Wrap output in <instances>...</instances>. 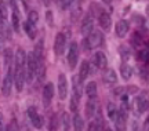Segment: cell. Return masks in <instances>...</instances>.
Instances as JSON below:
<instances>
[{"mask_svg":"<svg viewBox=\"0 0 149 131\" xmlns=\"http://www.w3.org/2000/svg\"><path fill=\"white\" fill-rule=\"evenodd\" d=\"M26 80L28 83H32L33 77L37 73V59L33 52H29L26 55Z\"/></svg>","mask_w":149,"mask_h":131,"instance_id":"cell-1","label":"cell"},{"mask_svg":"<svg viewBox=\"0 0 149 131\" xmlns=\"http://www.w3.org/2000/svg\"><path fill=\"white\" fill-rule=\"evenodd\" d=\"M26 80V70L25 68H15L14 69V84L18 93H21L24 88V84Z\"/></svg>","mask_w":149,"mask_h":131,"instance_id":"cell-2","label":"cell"},{"mask_svg":"<svg viewBox=\"0 0 149 131\" xmlns=\"http://www.w3.org/2000/svg\"><path fill=\"white\" fill-rule=\"evenodd\" d=\"M14 83V70L11 68L7 69V75H6L4 80H3V86H1V93L4 97H8L11 94V87Z\"/></svg>","mask_w":149,"mask_h":131,"instance_id":"cell-3","label":"cell"},{"mask_svg":"<svg viewBox=\"0 0 149 131\" xmlns=\"http://www.w3.org/2000/svg\"><path fill=\"white\" fill-rule=\"evenodd\" d=\"M149 93H142V94L137 97L135 100V108H137V113H144L149 109Z\"/></svg>","mask_w":149,"mask_h":131,"instance_id":"cell-4","label":"cell"},{"mask_svg":"<svg viewBox=\"0 0 149 131\" xmlns=\"http://www.w3.org/2000/svg\"><path fill=\"white\" fill-rule=\"evenodd\" d=\"M126 120H127V113H126V106H123L122 109H119L116 119L113 120L116 131H126Z\"/></svg>","mask_w":149,"mask_h":131,"instance_id":"cell-5","label":"cell"},{"mask_svg":"<svg viewBox=\"0 0 149 131\" xmlns=\"http://www.w3.org/2000/svg\"><path fill=\"white\" fill-rule=\"evenodd\" d=\"M77 59H79V48L76 43H70L69 52H68V62H69V68L73 70L77 65Z\"/></svg>","mask_w":149,"mask_h":131,"instance_id":"cell-6","label":"cell"},{"mask_svg":"<svg viewBox=\"0 0 149 131\" xmlns=\"http://www.w3.org/2000/svg\"><path fill=\"white\" fill-rule=\"evenodd\" d=\"M86 39H87V43H88V46H90V50L100 47V46L102 44V40H104L102 33L101 32H98V31L91 32L90 35H88V37H86Z\"/></svg>","mask_w":149,"mask_h":131,"instance_id":"cell-7","label":"cell"},{"mask_svg":"<svg viewBox=\"0 0 149 131\" xmlns=\"http://www.w3.org/2000/svg\"><path fill=\"white\" fill-rule=\"evenodd\" d=\"M65 43H66V39H65L64 33H57L55 36V42H54V52L55 55H62L65 50Z\"/></svg>","mask_w":149,"mask_h":131,"instance_id":"cell-8","label":"cell"},{"mask_svg":"<svg viewBox=\"0 0 149 131\" xmlns=\"http://www.w3.org/2000/svg\"><path fill=\"white\" fill-rule=\"evenodd\" d=\"M58 95L61 100H66L68 95V80L64 73H59L58 76Z\"/></svg>","mask_w":149,"mask_h":131,"instance_id":"cell-9","label":"cell"},{"mask_svg":"<svg viewBox=\"0 0 149 131\" xmlns=\"http://www.w3.org/2000/svg\"><path fill=\"white\" fill-rule=\"evenodd\" d=\"M28 116H29V119H31V121H32L33 127L42 128L43 127V117L37 113V110H36L35 106H31V108L28 109Z\"/></svg>","mask_w":149,"mask_h":131,"instance_id":"cell-10","label":"cell"},{"mask_svg":"<svg viewBox=\"0 0 149 131\" xmlns=\"http://www.w3.org/2000/svg\"><path fill=\"white\" fill-rule=\"evenodd\" d=\"M15 68H25L26 65V52L22 47H19L15 52Z\"/></svg>","mask_w":149,"mask_h":131,"instance_id":"cell-11","label":"cell"},{"mask_svg":"<svg viewBox=\"0 0 149 131\" xmlns=\"http://www.w3.org/2000/svg\"><path fill=\"white\" fill-rule=\"evenodd\" d=\"M98 21H100V26H101L104 31H109L111 29V25H112V18H111V14H108V13H101L100 14V18H98Z\"/></svg>","mask_w":149,"mask_h":131,"instance_id":"cell-12","label":"cell"},{"mask_svg":"<svg viewBox=\"0 0 149 131\" xmlns=\"http://www.w3.org/2000/svg\"><path fill=\"white\" fill-rule=\"evenodd\" d=\"M54 97V84L53 83H47L43 88V101L46 104H50L51 100Z\"/></svg>","mask_w":149,"mask_h":131,"instance_id":"cell-13","label":"cell"},{"mask_svg":"<svg viewBox=\"0 0 149 131\" xmlns=\"http://www.w3.org/2000/svg\"><path fill=\"white\" fill-rule=\"evenodd\" d=\"M13 6V15H11V22H13V28L15 32H19V11L17 8L15 1L11 3Z\"/></svg>","mask_w":149,"mask_h":131,"instance_id":"cell-14","label":"cell"},{"mask_svg":"<svg viewBox=\"0 0 149 131\" xmlns=\"http://www.w3.org/2000/svg\"><path fill=\"white\" fill-rule=\"evenodd\" d=\"M94 61H95V65L98 69H107L108 66V59L105 57V54L101 51L95 52V57H94Z\"/></svg>","mask_w":149,"mask_h":131,"instance_id":"cell-15","label":"cell"},{"mask_svg":"<svg viewBox=\"0 0 149 131\" xmlns=\"http://www.w3.org/2000/svg\"><path fill=\"white\" fill-rule=\"evenodd\" d=\"M128 32V22L126 20H120L116 24V35L119 37H124Z\"/></svg>","mask_w":149,"mask_h":131,"instance_id":"cell-16","label":"cell"},{"mask_svg":"<svg viewBox=\"0 0 149 131\" xmlns=\"http://www.w3.org/2000/svg\"><path fill=\"white\" fill-rule=\"evenodd\" d=\"M91 31H93V17L87 14L81 22V33L87 35V33H91Z\"/></svg>","mask_w":149,"mask_h":131,"instance_id":"cell-17","label":"cell"},{"mask_svg":"<svg viewBox=\"0 0 149 131\" xmlns=\"http://www.w3.org/2000/svg\"><path fill=\"white\" fill-rule=\"evenodd\" d=\"M95 112H97V98L88 100L87 104H86V116H87V119H91Z\"/></svg>","mask_w":149,"mask_h":131,"instance_id":"cell-18","label":"cell"},{"mask_svg":"<svg viewBox=\"0 0 149 131\" xmlns=\"http://www.w3.org/2000/svg\"><path fill=\"white\" fill-rule=\"evenodd\" d=\"M88 75H90V63L87 62V61H83L81 65H80V70H79V80L83 83L86 79L88 77Z\"/></svg>","mask_w":149,"mask_h":131,"instance_id":"cell-19","label":"cell"},{"mask_svg":"<svg viewBox=\"0 0 149 131\" xmlns=\"http://www.w3.org/2000/svg\"><path fill=\"white\" fill-rule=\"evenodd\" d=\"M102 79H104V82L107 84H115L117 82L116 72H115L113 69H107L105 73L102 75Z\"/></svg>","mask_w":149,"mask_h":131,"instance_id":"cell-20","label":"cell"},{"mask_svg":"<svg viewBox=\"0 0 149 131\" xmlns=\"http://www.w3.org/2000/svg\"><path fill=\"white\" fill-rule=\"evenodd\" d=\"M86 94L88 97V100L97 98V83L95 82H90V83L86 84Z\"/></svg>","mask_w":149,"mask_h":131,"instance_id":"cell-21","label":"cell"},{"mask_svg":"<svg viewBox=\"0 0 149 131\" xmlns=\"http://www.w3.org/2000/svg\"><path fill=\"white\" fill-rule=\"evenodd\" d=\"M81 97V82L79 80V77H73V97L76 101L80 100Z\"/></svg>","mask_w":149,"mask_h":131,"instance_id":"cell-22","label":"cell"},{"mask_svg":"<svg viewBox=\"0 0 149 131\" xmlns=\"http://www.w3.org/2000/svg\"><path fill=\"white\" fill-rule=\"evenodd\" d=\"M120 73H122V77L124 80H130L131 76H133V68L127 65V63H122V66H120Z\"/></svg>","mask_w":149,"mask_h":131,"instance_id":"cell-23","label":"cell"},{"mask_svg":"<svg viewBox=\"0 0 149 131\" xmlns=\"http://www.w3.org/2000/svg\"><path fill=\"white\" fill-rule=\"evenodd\" d=\"M24 29H25L28 37H29L31 40H33V39L36 37V26L33 25V24H31V22L26 21L25 24H24Z\"/></svg>","mask_w":149,"mask_h":131,"instance_id":"cell-24","label":"cell"},{"mask_svg":"<svg viewBox=\"0 0 149 131\" xmlns=\"http://www.w3.org/2000/svg\"><path fill=\"white\" fill-rule=\"evenodd\" d=\"M73 127L76 131H84V121L79 113H74L73 116Z\"/></svg>","mask_w":149,"mask_h":131,"instance_id":"cell-25","label":"cell"},{"mask_svg":"<svg viewBox=\"0 0 149 131\" xmlns=\"http://www.w3.org/2000/svg\"><path fill=\"white\" fill-rule=\"evenodd\" d=\"M117 112H119V109L115 106V104L109 102V104H108V115H109V117H111L112 120H115V119H116Z\"/></svg>","mask_w":149,"mask_h":131,"instance_id":"cell-26","label":"cell"},{"mask_svg":"<svg viewBox=\"0 0 149 131\" xmlns=\"http://www.w3.org/2000/svg\"><path fill=\"white\" fill-rule=\"evenodd\" d=\"M137 58L144 63L149 62V50H141V51L137 54Z\"/></svg>","mask_w":149,"mask_h":131,"instance_id":"cell-27","label":"cell"},{"mask_svg":"<svg viewBox=\"0 0 149 131\" xmlns=\"http://www.w3.org/2000/svg\"><path fill=\"white\" fill-rule=\"evenodd\" d=\"M62 127H64V131H69V127H70V117L69 115L65 112L62 115Z\"/></svg>","mask_w":149,"mask_h":131,"instance_id":"cell-28","label":"cell"},{"mask_svg":"<svg viewBox=\"0 0 149 131\" xmlns=\"http://www.w3.org/2000/svg\"><path fill=\"white\" fill-rule=\"evenodd\" d=\"M37 21H39V14H37V11H29V13H28V22L36 25Z\"/></svg>","mask_w":149,"mask_h":131,"instance_id":"cell-29","label":"cell"},{"mask_svg":"<svg viewBox=\"0 0 149 131\" xmlns=\"http://www.w3.org/2000/svg\"><path fill=\"white\" fill-rule=\"evenodd\" d=\"M11 59H13V51H11V48H6V51H4V61H6V65H7L8 68H10Z\"/></svg>","mask_w":149,"mask_h":131,"instance_id":"cell-30","label":"cell"},{"mask_svg":"<svg viewBox=\"0 0 149 131\" xmlns=\"http://www.w3.org/2000/svg\"><path fill=\"white\" fill-rule=\"evenodd\" d=\"M0 15H1V20L3 22L7 20V7H6L4 1H0Z\"/></svg>","mask_w":149,"mask_h":131,"instance_id":"cell-31","label":"cell"},{"mask_svg":"<svg viewBox=\"0 0 149 131\" xmlns=\"http://www.w3.org/2000/svg\"><path fill=\"white\" fill-rule=\"evenodd\" d=\"M46 21H47L48 26H54V21H53V13H51V11H47V13H46Z\"/></svg>","mask_w":149,"mask_h":131,"instance_id":"cell-32","label":"cell"},{"mask_svg":"<svg viewBox=\"0 0 149 131\" xmlns=\"http://www.w3.org/2000/svg\"><path fill=\"white\" fill-rule=\"evenodd\" d=\"M57 127V115H53L51 116V120H50V130L54 131Z\"/></svg>","mask_w":149,"mask_h":131,"instance_id":"cell-33","label":"cell"},{"mask_svg":"<svg viewBox=\"0 0 149 131\" xmlns=\"http://www.w3.org/2000/svg\"><path fill=\"white\" fill-rule=\"evenodd\" d=\"M58 4L61 6V8H62V10H66V8H69V6L72 4V1H59Z\"/></svg>","mask_w":149,"mask_h":131,"instance_id":"cell-34","label":"cell"},{"mask_svg":"<svg viewBox=\"0 0 149 131\" xmlns=\"http://www.w3.org/2000/svg\"><path fill=\"white\" fill-rule=\"evenodd\" d=\"M124 91H126V88H124V87H119V88H116L115 91H113V94H115V95H120V97H122V95H124V94H123Z\"/></svg>","mask_w":149,"mask_h":131,"instance_id":"cell-35","label":"cell"},{"mask_svg":"<svg viewBox=\"0 0 149 131\" xmlns=\"http://www.w3.org/2000/svg\"><path fill=\"white\" fill-rule=\"evenodd\" d=\"M88 131H100L98 130V126L95 124V121H91L88 124Z\"/></svg>","mask_w":149,"mask_h":131,"instance_id":"cell-36","label":"cell"},{"mask_svg":"<svg viewBox=\"0 0 149 131\" xmlns=\"http://www.w3.org/2000/svg\"><path fill=\"white\" fill-rule=\"evenodd\" d=\"M83 47H84L86 51L90 50V46H88V43H87V39H83Z\"/></svg>","mask_w":149,"mask_h":131,"instance_id":"cell-37","label":"cell"},{"mask_svg":"<svg viewBox=\"0 0 149 131\" xmlns=\"http://www.w3.org/2000/svg\"><path fill=\"white\" fill-rule=\"evenodd\" d=\"M127 91L128 93H135V91H137V87H128Z\"/></svg>","mask_w":149,"mask_h":131,"instance_id":"cell-38","label":"cell"},{"mask_svg":"<svg viewBox=\"0 0 149 131\" xmlns=\"http://www.w3.org/2000/svg\"><path fill=\"white\" fill-rule=\"evenodd\" d=\"M0 131H6L4 128H3V123H1V119H0Z\"/></svg>","mask_w":149,"mask_h":131,"instance_id":"cell-39","label":"cell"},{"mask_svg":"<svg viewBox=\"0 0 149 131\" xmlns=\"http://www.w3.org/2000/svg\"><path fill=\"white\" fill-rule=\"evenodd\" d=\"M146 14L149 15V4H148V7H146Z\"/></svg>","mask_w":149,"mask_h":131,"instance_id":"cell-40","label":"cell"},{"mask_svg":"<svg viewBox=\"0 0 149 131\" xmlns=\"http://www.w3.org/2000/svg\"><path fill=\"white\" fill-rule=\"evenodd\" d=\"M102 131H112L111 128H105V130H102Z\"/></svg>","mask_w":149,"mask_h":131,"instance_id":"cell-41","label":"cell"},{"mask_svg":"<svg viewBox=\"0 0 149 131\" xmlns=\"http://www.w3.org/2000/svg\"><path fill=\"white\" fill-rule=\"evenodd\" d=\"M0 24H3V20H1V15H0Z\"/></svg>","mask_w":149,"mask_h":131,"instance_id":"cell-42","label":"cell"},{"mask_svg":"<svg viewBox=\"0 0 149 131\" xmlns=\"http://www.w3.org/2000/svg\"><path fill=\"white\" fill-rule=\"evenodd\" d=\"M146 123H149V116H148V119H146Z\"/></svg>","mask_w":149,"mask_h":131,"instance_id":"cell-43","label":"cell"}]
</instances>
